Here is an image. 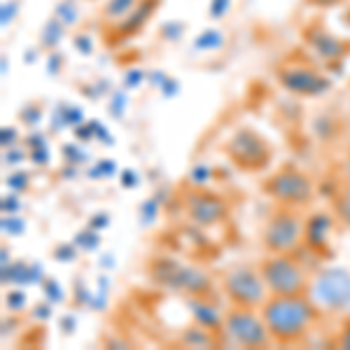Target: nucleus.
I'll list each match as a JSON object with an SVG mask.
<instances>
[{
  "mask_svg": "<svg viewBox=\"0 0 350 350\" xmlns=\"http://www.w3.org/2000/svg\"><path fill=\"white\" fill-rule=\"evenodd\" d=\"M259 310H262V318L271 332V338L278 346L301 343L308 336V332L313 329V325L318 323L320 313H323L318 308V304L308 295H299V297L271 295Z\"/></svg>",
  "mask_w": 350,
  "mask_h": 350,
  "instance_id": "1",
  "label": "nucleus"
},
{
  "mask_svg": "<svg viewBox=\"0 0 350 350\" xmlns=\"http://www.w3.org/2000/svg\"><path fill=\"white\" fill-rule=\"evenodd\" d=\"M148 275L154 285L161 290L175 292L185 297H201V299H215V287L208 273L201 269L185 264L180 259L157 255L148 262Z\"/></svg>",
  "mask_w": 350,
  "mask_h": 350,
  "instance_id": "2",
  "label": "nucleus"
},
{
  "mask_svg": "<svg viewBox=\"0 0 350 350\" xmlns=\"http://www.w3.org/2000/svg\"><path fill=\"white\" fill-rule=\"evenodd\" d=\"M275 80L285 92L304 96V98H318L332 89L329 77L320 68H315V64L304 52L287 54L275 66Z\"/></svg>",
  "mask_w": 350,
  "mask_h": 350,
  "instance_id": "3",
  "label": "nucleus"
},
{
  "mask_svg": "<svg viewBox=\"0 0 350 350\" xmlns=\"http://www.w3.org/2000/svg\"><path fill=\"white\" fill-rule=\"evenodd\" d=\"M219 290L229 299L231 306L243 308H262L271 297L267 283L262 278L259 267L252 264H234L219 275Z\"/></svg>",
  "mask_w": 350,
  "mask_h": 350,
  "instance_id": "4",
  "label": "nucleus"
},
{
  "mask_svg": "<svg viewBox=\"0 0 350 350\" xmlns=\"http://www.w3.org/2000/svg\"><path fill=\"white\" fill-rule=\"evenodd\" d=\"M262 271V278L267 283L269 292L273 297H299L308 295L310 290V278L306 269L292 257V252H280V255L264 257L257 264Z\"/></svg>",
  "mask_w": 350,
  "mask_h": 350,
  "instance_id": "5",
  "label": "nucleus"
},
{
  "mask_svg": "<svg viewBox=\"0 0 350 350\" xmlns=\"http://www.w3.org/2000/svg\"><path fill=\"white\" fill-rule=\"evenodd\" d=\"M262 189L269 199H273L275 206L297 208V211L310 206V201L315 196L310 175L304 173L301 168L292 166V163H285L275 173H271L262 183Z\"/></svg>",
  "mask_w": 350,
  "mask_h": 350,
  "instance_id": "6",
  "label": "nucleus"
},
{
  "mask_svg": "<svg viewBox=\"0 0 350 350\" xmlns=\"http://www.w3.org/2000/svg\"><path fill=\"white\" fill-rule=\"evenodd\" d=\"M224 154L241 171L262 173L264 168H269L273 150H271V145L262 133H257L255 129L243 126L229 135V140L224 143Z\"/></svg>",
  "mask_w": 350,
  "mask_h": 350,
  "instance_id": "7",
  "label": "nucleus"
},
{
  "mask_svg": "<svg viewBox=\"0 0 350 350\" xmlns=\"http://www.w3.org/2000/svg\"><path fill=\"white\" fill-rule=\"evenodd\" d=\"M304 219L299 215L297 208L275 206L271 213L267 224L262 229V243L271 255H280V252H295L299 243L304 241Z\"/></svg>",
  "mask_w": 350,
  "mask_h": 350,
  "instance_id": "8",
  "label": "nucleus"
},
{
  "mask_svg": "<svg viewBox=\"0 0 350 350\" xmlns=\"http://www.w3.org/2000/svg\"><path fill=\"white\" fill-rule=\"evenodd\" d=\"M222 332L231 343L241 348H269L273 343L269 327L262 318V310L257 308L231 306L224 313Z\"/></svg>",
  "mask_w": 350,
  "mask_h": 350,
  "instance_id": "9",
  "label": "nucleus"
},
{
  "mask_svg": "<svg viewBox=\"0 0 350 350\" xmlns=\"http://www.w3.org/2000/svg\"><path fill=\"white\" fill-rule=\"evenodd\" d=\"M308 297L318 304L320 310L341 313L350 310V271L325 269L310 280Z\"/></svg>",
  "mask_w": 350,
  "mask_h": 350,
  "instance_id": "10",
  "label": "nucleus"
},
{
  "mask_svg": "<svg viewBox=\"0 0 350 350\" xmlns=\"http://www.w3.org/2000/svg\"><path fill=\"white\" fill-rule=\"evenodd\" d=\"M183 211H185V215L189 217L191 224L208 229V227H215V224L222 222V219L227 217L229 208L222 196L196 187V189H189L183 194Z\"/></svg>",
  "mask_w": 350,
  "mask_h": 350,
  "instance_id": "11",
  "label": "nucleus"
},
{
  "mask_svg": "<svg viewBox=\"0 0 350 350\" xmlns=\"http://www.w3.org/2000/svg\"><path fill=\"white\" fill-rule=\"evenodd\" d=\"M304 38H306V42L310 44V49H313L320 59H325L327 64H336V61L346 59L350 52L348 44L343 42L341 38L332 36L329 31H325V28H320V26H308Z\"/></svg>",
  "mask_w": 350,
  "mask_h": 350,
  "instance_id": "12",
  "label": "nucleus"
},
{
  "mask_svg": "<svg viewBox=\"0 0 350 350\" xmlns=\"http://www.w3.org/2000/svg\"><path fill=\"white\" fill-rule=\"evenodd\" d=\"M334 229V217L329 213H313L306 222H304V243L308 250L323 257L329 250V236Z\"/></svg>",
  "mask_w": 350,
  "mask_h": 350,
  "instance_id": "13",
  "label": "nucleus"
},
{
  "mask_svg": "<svg viewBox=\"0 0 350 350\" xmlns=\"http://www.w3.org/2000/svg\"><path fill=\"white\" fill-rule=\"evenodd\" d=\"M154 8H157V0H140L138 8H135L133 12L126 16V19H122L120 24H112V31L117 33V38L110 44L124 42V40H129L131 36H135L140 28L148 24V19L152 16V12H154Z\"/></svg>",
  "mask_w": 350,
  "mask_h": 350,
  "instance_id": "14",
  "label": "nucleus"
},
{
  "mask_svg": "<svg viewBox=\"0 0 350 350\" xmlns=\"http://www.w3.org/2000/svg\"><path fill=\"white\" fill-rule=\"evenodd\" d=\"M180 341L189 348H208L219 341V334L206 329V327H201V325H196V327H187V329L183 332V338H180Z\"/></svg>",
  "mask_w": 350,
  "mask_h": 350,
  "instance_id": "15",
  "label": "nucleus"
},
{
  "mask_svg": "<svg viewBox=\"0 0 350 350\" xmlns=\"http://www.w3.org/2000/svg\"><path fill=\"white\" fill-rule=\"evenodd\" d=\"M138 3L140 0H108L103 8V19L110 21V24H120L138 8Z\"/></svg>",
  "mask_w": 350,
  "mask_h": 350,
  "instance_id": "16",
  "label": "nucleus"
},
{
  "mask_svg": "<svg viewBox=\"0 0 350 350\" xmlns=\"http://www.w3.org/2000/svg\"><path fill=\"white\" fill-rule=\"evenodd\" d=\"M332 208H334V215L341 219L346 227H350V183L346 180V187L334 191L332 196Z\"/></svg>",
  "mask_w": 350,
  "mask_h": 350,
  "instance_id": "17",
  "label": "nucleus"
},
{
  "mask_svg": "<svg viewBox=\"0 0 350 350\" xmlns=\"http://www.w3.org/2000/svg\"><path fill=\"white\" fill-rule=\"evenodd\" d=\"M219 44H222V36H219V31H213V28L203 31L201 36L194 40V47L201 49V52H208V49H217Z\"/></svg>",
  "mask_w": 350,
  "mask_h": 350,
  "instance_id": "18",
  "label": "nucleus"
},
{
  "mask_svg": "<svg viewBox=\"0 0 350 350\" xmlns=\"http://www.w3.org/2000/svg\"><path fill=\"white\" fill-rule=\"evenodd\" d=\"M336 348H346L350 350V318L343 323L341 327V332H338V336H336Z\"/></svg>",
  "mask_w": 350,
  "mask_h": 350,
  "instance_id": "19",
  "label": "nucleus"
},
{
  "mask_svg": "<svg viewBox=\"0 0 350 350\" xmlns=\"http://www.w3.org/2000/svg\"><path fill=\"white\" fill-rule=\"evenodd\" d=\"M24 301H26V297H24V292H19V290H14V292H10V295H8L10 310H19L21 306H24Z\"/></svg>",
  "mask_w": 350,
  "mask_h": 350,
  "instance_id": "20",
  "label": "nucleus"
},
{
  "mask_svg": "<svg viewBox=\"0 0 350 350\" xmlns=\"http://www.w3.org/2000/svg\"><path fill=\"white\" fill-rule=\"evenodd\" d=\"M3 229H10L12 234H21V231H24V222H21L19 217L10 215V217L3 219Z\"/></svg>",
  "mask_w": 350,
  "mask_h": 350,
  "instance_id": "21",
  "label": "nucleus"
},
{
  "mask_svg": "<svg viewBox=\"0 0 350 350\" xmlns=\"http://www.w3.org/2000/svg\"><path fill=\"white\" fill-rule=\"evenodd\" d=\"M229 8V0H213L211 5V16H222Z\"/></svg>",
  "mask_w": 350,
  "mask_h": 350,
  "instance_id": "22",
  "label": "nucleus"
},
{
  "mask_svg": "<svg viewBox=\"0 0 350 350\" xmlns=\"http://www.w3.org/2000/svg\"><path fill=\"white\" fill-rule=\"evenodd\" d=\"M211 175V171H208L206 166H199V168H194L191 171V183L194 185H201V183H206V178Z\"/></svg>",
  "mask_w": 350,
  "mask_h": 350,
  "instance_id": "23",
  "label": "nucleus"
},
{
  "mask_svg": "<svg viewBox=\"0 0 350 350\" xmlns=\"http://www.w3.org/2000/svg\"><path fill=\"white\" fill-rule=\"evenodd\" d=\"M21 180H26V175L16 173V175H12V178H8V185H10V187H14V189H24L26 183H21Z\"/></svg>",
  "mask_w": 350,
  "mask_h": 350,
  "instance_id": "24",
  "label": "nucleus"
},
{
  "mask_svg": "<svg viewBox=\"0 0 350 350\" xmlns=\"http://www.w3.org/2000/svg\"><path fill=\"white\" fill-rule=\"evenodd\" d=\"M8 138H10V140H14V138H16V131H14V129H3V145H5V148H8V145H12V143H8Z\"/></svg>",
  "mask_w": 350,
  "mask_h": 350,
  "instance_id": "25",
  "label": "nucleus"
},
{
  "mask_svg": "<svg viewBox=\"0 0 350 350\" xmlns=\"http://www.w3.org/2000/svg\"><path fill=\"white\" fill-rule=\"evenodd\" d=\"M343 173H346V180L350 183V152H348V157H346V166H343Z\"/></svg>",
  "mask_w": 350,
  "mask_h": 350,
  "instance_id": "26",
  "label": "nucleus"
}]
</instances>
